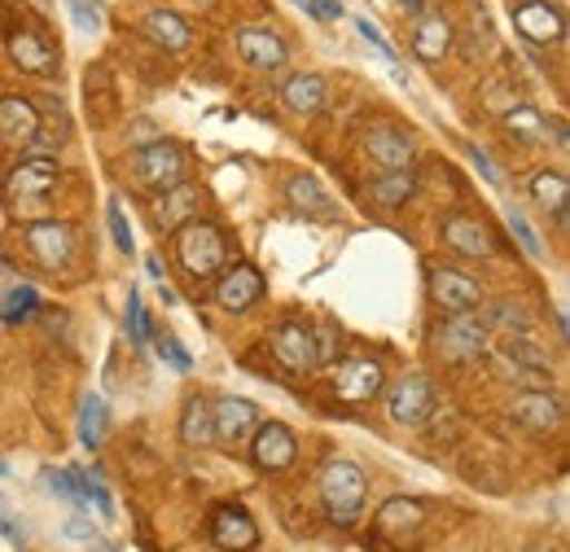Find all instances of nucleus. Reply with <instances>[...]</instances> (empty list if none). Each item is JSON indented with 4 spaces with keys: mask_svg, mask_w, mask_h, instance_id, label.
<instances>
[{
    "mask_svg": "<svg viewBox=\"0 0 570 552\" xmlns=\"http://www.w3.org/2000/svg\"><path fill=\"white\" fill-rule=\"evenodd\" d=\"M124 171H128V180H132L137 189L163 194V189L189 180L194 162H189V149H185L180 140L158 137V140H149V145H141V149H132V154L124 158Z\"/></svg>",
    "mask_w": 570,
    "mask_h": 552,
    "instance_id": "1",
    "label": "nucleus"
},
{
    "mask_svg": "<svg viewBox=\"0 0 570 552\" xmlns=\"http://www.w3.org/2000/svg\"><path fill=\"white\" fill-rule=\"evenodd\" d=\"M176 237V259L194 280H212L228 268V237L212 219H189L185 228L171 233Z\"/></svg>",
    "mask_w": 570,
    "mask_h": 552,
    "instance_id": "2",
    "label": "nucleus"
},
{
    "mask_svg": "<svg viewBox=\"0 0 570 552\" xmlns=\"http://www.w3.org/2000/svg\"><path fill=\"white\" fill-rule=\"evenodd\" d=\"M62 185V167L45 154L36 158H22L9 176H4V203L18 210V215H31V210H45L53 189Z\"/></svg>",
    "mask_w": 570,
    "mask_h": 552,
    "instance_id": "3",
    "label": "nucleus"
},
{
    "mask_svg": "<svg viewBox=\"0 0 570 552\" xmlns=\"http://www.w3.org/2000/svg\"><path fill=\"white\" fill-rule=\"evenodd\" d=\"M316 486H321V504H325L330 522L334 526H352L360 518V509H364V495H368L364 470L352 465V461H325Z\"/></svg>",
    "mask_w": 570,
    "mask_h": 552,
    "instance_id": "4",
    "label": "nucleus"
},
{
    "mask_svg": "<svg viewBox=\"0 0 570 552\" xmlns=\"http://www.w3.org/2000/svg\"><path fill=\"white\" fill-rule=\"evenodd\" d=\"M430 346L443 364H470V359H483L492 351V329L483 325L479 312H461V316H448L430 334Z\"/></svg>",
    "mask_w": 570,
    "mask_h": 552,
    "instance_id": "5",
    "label": "nucleus"
},
{
    "mask_svg": "<svg viewBox=\"0 0 570 552\" xmlns=\"http://www.w3.org/2000/svg\"><path fill=\"white\" fill-rule=\"evenodd\" d=\"M9 58L22 75H36V79H53L62 70V49L53 45V36L36 22H18L9 27Z\"/></svg>",
    "mask_w": 570,
    "mask_h": 552,
    "instance_id": "6",
    "label": "nucleus"
},
{
    "mask_svg": "<svg viewBox=\"0 0 570 552\" xmlns=\"http://www.w3.org/2000/svg\"><path fill=\"white\" fill-rule=\"evenodd\" d=\"M426 289H430V303L443 307L448 316H461V312H479L483 307V285L470 273H461V268H448V264H430Z\"/></svg>",
    "mask_w": 570,
    "mask_h": 552,
    "instance_id": "7",
    "label": "nucleus"
},
{
    "mask_svg": "<svg viewBox=\"0 0 570 552\" xmlns=\"http://www.w3.org/2000/svg\"><path fill=\"white\" fill-rule=\"evenodd\" d=\"M513 31L527 45H562L567 40V13L553 0H513Z\"/></svg>",
    "mask_w": 570,
    "mask_h": 552,
    "instance_id": "8",
    "label": "nucleus"
},
{
    "mask_svg": "<svg viewBox=\"0 0 570 552\" xmlns=\"http://www.w3.org/2000/svg\"><path fill=\"white\" fill-rule=\"evenodd\" d=\"M27 255L40 264V268H49V273H58V268H71L75 259V228L71 224H62V219H40V224H31L27 228Z\"/></svg>",
    "mask_w": 570,
    "mask_h": 552,
    "instance_id": "9",
    "label": "nucleus"
},
{
    "mask_svg": "<svg viewBox=\"0 0 570 552\" xmlns=\"http://www.w3.org/2000/svg\"><path fill=\"white\" fill-rule=\"evenodd\" d=\"M382 386H386V373H382V364L368 359V355H352V359H343V364L330 373V391H334L343 404H368V400L382 395Z\"/></svg>",
    "mask_w": 570,
    "mask_h": 552,
    "instance_id": "10",
    "label": "nucleus"
},
{
    "mask_svg": "<svg viewBox=\"0 0 570 552\" xmlns=\"http://www.w3.org/2000/svg\"><path fill=\"white\" fill-rule=\"evenodd\" d=\"M273 355H277V364H282L285 373H316L321 368V355H316V338H312V325H303V321H282L277 329H273Z\"/></svg>",
    "mask_w": 570,
    "mask_h": 552,
    "instance_id": "11",
    "label": "nucleus"
},
{
    "mask_svg": "<svg viewBox=\"0 0 570 552\" xmlns=\"http://www.w3.org/2000/svg\"><path fill=\"white\" fill-rule=\"evenodd\" d=\"M386 416L395 425H426L430 416H434V386H430L422 373L400 377L386 391Z\"/></svg>",
    "mask_w": 570,
    "mask_h": 552,
    "instance_id": "12",
    "label": "nucleus"
},
{
    "mask_svg": "<svg viewBox=\"0 0 570 552\" xmlns=\"http://www.w3.org/2000/svg\"><path fill=\"white\" fill-rule=\"evenodd\" d=\"M233 45H237V58L250 70H259V75H273V70H282L289 62V45L273 27H237Z\"/></svg>",
    "mask_w": 570,
    "mask_h": 552,
    "instance_id": "13",
    "label": "nucleus"
},
{
    "mask_svg": "<svg viewBox=\"0 0 570 552\" xmlns=\"http://www.w3.org/2000/svg\"><path fill=\"white\" fill-rule=\"evenodd\" d=\"M439 237H443V246H448V250H456V255H465V259H492V255L500 250L497 233H492L479 215H465V210L448 215Z\"/></svg>",
    "mask_w": 570,
    "mask_h": 552,
    "instance_id": "14",
    "label": "nucleus"
},
{
    "mask_svg": "<svg viewBox=\"0 0 570 552\" xmlns=\"http://www.w3.org/2000/svg\"><path fill=\"white\" fill-rule=\"evenodd\" d=\"M212 416H215V443H224V447H242V443H250V434L259 430V404H250V400H242V395H219L212 404Z\"/></svg>",
    "mask_w": 570,
    "mask_h": 552,
    "instance_id": "15",
    "label": "nucleus"
},
{
    "mask_svg": "<svg viewBox=\"0 0 570 552\" xmlns=\"http://www.w3.org/2000/svg\"><path fill=\"white\" fill-rule=\"evenodd\" d=\"M264 273L259 268H250V264H233V268H224V273L215 276V303L228 312V316H242V312H250L259 298H264Z\"/></svg>",
    "mask_w": 570,
    "mask_h": 552,
    "instance_id": "16",
    "label": "nucleus"
},
{
    "mask_svg": "<svg viewBox=\"0 0 570 552\" xmlns=\"http://www.w3.org/2000/svg\"><path fill=\"white\" fill-rule=\"evenodd\" d=\"M298 456V438L294 430L282 425V421H259V430L250 434V461L264 470V474H282L294 465Z\"/></svg>",
    "mask_w": 570,
    "mask_h": 552,
    "instance_id": "17",
    "label": "nucleus"
},
{
    "mask_svg": "<svg viewBox=\"0 0 570 552\" xmlns=\"http://www.w3.org/2000/svg\"><path fill=\"white\" fill-rule=\"evenodd\" d=\"M509 416L531 434H558L567 425V404L553 391H522V395H513Z\"/></svg>",
    "mask_w": 570,
    "mask_h": 552,
    "instance_id": "18",
    "label": "nucleus"
},
{
    "mask_svg": "<svg viewBox=\"0 0 570 552\" xmlns=\"http://www.w3.org/2000/svg\"><path fill=\"white\" fill-rule=\"evenodd\" d=\"M364 154H368L382 171H404V167H413L417 145H413V132L400 128V124H373V128L364 132Z\"/></svg>",
    "mask_w": 570,
    "mask_h": 552,
    "instance_id": "19",
    "label": "nucleus"
},
{
    "mask_svg": "<svg viewBox=\"0 0 570 552\" xmlns=\"http://www.w3.org/2000/svg\"><path fill=\"white\" fill-rule=\"evenodd\" d=\"M198 203H203V185H194V180H180V185H171V189H163L158 198H154V228L158 233H176V228H185L189 219H198Z\"/></svg>",
    "mask_w": 570,
    "mask_h": 552,
    "instance_id": "20",
    "label": "nucleus"
},
{
    "mask_svg": "<svg viewBox=\"0 0 570 552\" xmlns=\"http://www.w3.org/2000/svg\"><path fill=\"white\" fill-rule=\"evenodd\" d=\"M40 128H45V115L31 97H18V92L0 97V140L4 145H36Z\"/></svg>",
    "mask_w": 570,
    "mask_h": 552,
    "instance_id": "21",
    "label": "nucleus"
},
{
    "mask_svg": "<svg viewBox=\"0 0 570 552\" xmlns=\"http://www.w3.org/2000/svg\"><path fill=\"white\" fill-rule=\"evenodd\" d=\"M212 540H215V549H224V552H250L259 544V526H255V518H250L246 509L219 504L212 513Z\"/></svg>",
    "mask_w": 570,
    "mask_h": 552,
    "instance_id": "22",
    "label": "nucleus"
},
{
    "mask_svg": "<svg viewBox=\"0 0 570 552\" xmlns=\"http://www.w3.org/2000/svg\"><path fill=\"white\" fill-rule=\"evenodd\" d=\"M492 351H497L500 364L513 368V377H544V368L553 364L549 346L535 343L531 334H504V343L492 346Z\"/></svg>",
    "mask_w": 570,
    "mask_h": 552,
    "instance_id": "23",
    "label": "nucleus"
},
{
    "mask_svg": "<svg viewBox=\"0 0 570 552\" xmlns=\"http://www.w3.org/2000/svg\"><path fill=\"white\" fill-rule=\"evenodd\" d=\"M141 31L145 40H154L163 53H180V49L194 45V22L185 13H176V9H145Z\"/></svg>",
    "mask_w": 570,
    "mask_h": 552,
    "instance_id": "24",
    "label": "nucleus"
},
{
    "mask_svg": "<svg viewBox=\"0 0 570 552\" xmlns=\"http://www.w3.org/2000/svg\"><path fill=\"white\" fill-rule=\"evenodd\" d=\"M282 101L289 115L312 119V115L325 110V101H330V83H325V75H316V70H298V75H289V79L282 83Z\"/></svg>",
    "mask_w": 570,
    "mask_h": 552,
    "instance_id": "25",
    "label": "nucleus"
},
{
    "mask_svg": "<svg viewBox=\"0 0 570 552\" xmlns=\"http://www.w3.org/2000/svg\"><path fill=\"white\" fill-rule=\"evenodd\" d=\"M452 45H456L452 18H443V13H422L417 18V31H413V58L417 62H443L452 53Z\"/></svg>",
    "mask_w": 570,
    "mask_h": 552,
    "instance_id": "26",
    "label": "nucleus"
},
{
    "mask_svg": "<svg viewBox=\"0 0 570 552\" xmlns=\"http://www.w3.org/2000/svg\"><path fill=\"white\" fill-rule=\"evenodd\" d=\"M285 203L298 210V215L334 219V198H330V189H325L312 171H294V176L285 180Z\"/></svg>",
    "mask_w": 570,
    "mask_h": 552,
    "instance_id": "27",
    "label": "nucleus"
},
{
    "mask_svg": "<svg viewBox=\"0 0 570 552\" xmlns=\"http://www.w3.org/2000/svg\"><path fill=\"white\" fill-rule=\"evenodd\" d=\"M368 203L382 210H400L409 207V198L417 194V171L413 167H404V171H382V176H373L368 180Z\"/></svg>",
    "mask_w": 570,
    "mask_h": 552,
    "instance_id": "28",
    "label": "nucleus"
},
{
    "mask_svg": "<svg viewBox=\"0 0 570 552\" xmlns=\"http://www.w3.org/2000/svg\"><path fill=\"white\" fill-rule=\"evenodd\" d=\"M180 443H185V447H198V452H207V447H215L212 400H207L203 391L185 400V413H180Z\"/></svg>",
    "mask_w": 570,
    "mask_h": 552,
    "instance_id": "29",
    "label": "nucleus"
},
{
    "mask_svg": "<svg viewBox=\"0 0 570 552\" xmlns=\"http://www.w3.org/2000/svg\"><path fill=\"white\" fill-rule=\"evenodd\" d=\"M422 522H426L422 500L395 495V500H386V504L377 509V531H382V535H395V540H409L413 531H422Z\"/></svg>",
    "mask_w": 570,
    "mask_h": 552,
    "instance_id": "30",
    "label": "nucleus"
},
{
    "mask_svg": "<svg viewBox=\"0 0 570 552\" xmlns=\"http://www.w3.org/2000/svg\"><path fill=\"white\" fill-rule=\"evenodd\" d=\"M531 198H535V207L553 210L562 224H567V207H570V180L567 171H535L531 176Z\"/></svg>",
    "mask_w": 570,
    "mask_h": 552,
    "instance_id": "31",
    "label": "nucleus"
},
{
    "mask_svg": "<svg viewBox=\"0 0 570 552\" xmlns=\"http://www.w3.org/2000/svg\"><path fill=\"white\" fill-rule=\"evenodd\" d=\"M106 430H110V408H106V400H101L97 391H88V395L79 400V443H83L88 452H97L101 438H106Z\"/></svg>",
    "mask_w": 570,
    "mask_h": 552,
    "instance_id": "32",
    "label": "nucleus"
},
{
    "mask_svg": "<svg viewBox=\"0 0 570 552\" xmlns=\"http://www.w3.org/2000/svg\"><path fill=\"white\" fill-rule=\"evenodd\" d=\"M504 119V132L513 140H522V145H540V140L549 137V119L531 106V101H518L509 115H500Z\"/></svg>",
    "mask_w": 570,
    "mask_h": 552,
    "instance_id": "33",
    "label": "nucleus"
},
{
    "mask_svg": "<svg viewBox=\"0 0 570 552\" xmlns=\"http://www.w3.org/2000/svg\"><path fill=\"white\" fill-rule=\"evenodd\" d=\"M36 312H40L36 285H9L4 289V298H0V321L4 325H27V321H36Z\"/></svg>",
    "mask_w": 570,
    "mask_h": 552,
    "instance_id": "34",
    "label": "nucleus"
},
{
    "mask_svg": "<svg viewBox=\"0 0 570 552\" xmlns=\"http://www.w3.org/2000/svg\"><path fill=\"white\" fill-rule=\"evenodd\" d=\"M483 325L488 329H504V334H531V316L522 312V303H509V298L492 303V312L483 316Z\"/></svg>",
    "mask_w": 570,
    "mask_h": 552,
    "instance_id": "35",
    "label": "nucleus"
},
{
    "mask_svg": "<svg viewBox=\"0 0 570 552\" xmlns=\"http://www.w3.org/2000/svg\"><path fill=\"white\" fill-rule=\"evenodd\" d=\"M509 233H513V241L531 255V259H544V241L535 237V228H531V219L522 215V210H513L509 207Z\"/></svg>",
    "mask_w": 570,
    "mask_h": 552,
    "instance_id": "36",
    "label": "nucleus"
},
{
    "mask_svg": "<svg viewBox=\"0 0 570 552\" xmlns=\"http://www.w3.org/2000/svg\"><path fill=\"white\" fill-rule=\"evenodd\" d=\"M67 9H71L79 31H101L106 27V4L101 0H67Z\"/></svg>",
    "mask_w": 570,
    "mask_h": 552,
    "instance_id": "37",
    "label": "nucleus"
},
{
    "mask_svg": "<svg viewBox=\"0 0 570 552\" xmlns=\"http://www.w3.org/2000/svg\"><path fill=\"white\" fill-rule=\"evenodd\" d=\"M128 338H132V346H145V338H149V321H145V303L137 285L128 289Z\"/></svg>",
    "mask_w": 570,
    "mask_h": 552,
    "instance_id": "38",
    "label": "nucleus"
},
{
    "mask_svg": "<svg viewBox=\"0 0 570 552\" xmlns=\"http://www.w3.org/2000/svg\"><path fill=\"white\" fill-rule=\"evenodd\" d=\"M106 224H110V237H115V246L124 250V255H132V228H128V215L119 203H110L106 207Z\"/></svg>",
    "mask_w": 570,
    "mask_h": 552,
    "instance_id": "39",
    "label": "nucleus"
},
{
    "mask_svg": "<svg viewBox=\"0 0 570 552\" xmlns=\"http://www.w3.org/2000/svg\"><path fill=\"white\" fill-rule=\"evenodd\" d=\"M0 535H4V540H9L13 549H27V544H31V535H27L22 518H18V513H13V509H9L4 500H0Z\"/></svg>",
    "mask_w": 570,
    "mask_h": 552,
    "instance_id": "40",
    "label": "nucleus"
},
{
    "mask_svg": "<svg viewBox=\"0 0 570 552\" xmlns=\"http://www.w3.org/2000/svg\"><path fill=\"white\" fill-rule=\"evenodd\" d=\"M483 106H488L492 115H509V110L518 106V92L504 88V83H483Z\"/></svg>",
    "mask_w": 570,
    "mask_h": 552,
    "instance_id": "41",
    "label": "nucleus"
},
{
    "mask_svg": "<svg viewBox=\"0 0 570 552\" xmlns=\"http://www.w3.org/2000/svg\"><path fill=\"white\" fill-rule=\"evenodd\" d=\"M45 483H49L53 495H62L67 504H83V500H79V486H75V479H71V470H45Z\"/></svg>",
    "mask_w": 570,
    "mask_h": 552,
    "instance_id": "42",
    "label": "nucleus"
},
{
    "mask_svg": "<svg viewBox=\"0 0 570 552\" xmlns=\"http://www.w3.org/2000/svg\"><path fill=\"white\" fill-rule=\"evenodd\" d=\"M158 355H163V359H167V364H171L176 373H189V368H194V359H189V351H185V346L176 343L171 334H163V338H158Z\"/></svg>",
    "mask_w": 570,
    "mask_h": 552,
    "instance_id": "43",
    "label": "nucleus"
},
{
    "mask_svg": "<svg viewBox=\"0 0 570 552\" xmlns=\"http://www.w3.org/2000/svg\"><path fill=\"white\" fill-rule=\"evenodd\" d=\"M356 31H360V40H364V45H373V49H377L386 62H395V49H391V40H386V36H382V31H377L368 18H356Z\"/></svg>",
    "mask_w": 570,
    "mask_h": 552,
    "instance_id": "44",
    "label": "nucleus"
},
{
    "mask_svg": "<svg viewBox=\"0 0 570 552\" xmlns=\"http://www.w3.org/2000/svg\"><path fill=\"white\" fill-rule=\"evenodd\" d=\"M470 158H474V167L483 171V180H488L492 189H500V167L492 162V154H488L483 145H470Z\"/></svg>",
    "mask_w": 570,
    "mask_h": 552,
    "instance_id": "45",
    "label": "nucleus"
},
{
    "mask_svg": "<svg viewBox=\"0 0 570 552\" xmlns=\"http://www.w3.org/2000/svg\"><path fill=\"white\" fill-rule=\"evenodd\" d=\"M62 535L75 540V544H92V540H97V526H92L88 518H67V522H62Z\"/></svg>",
    "mask_w": 570,
    "mask_h": 552,
    "instance_id": "46",
    "label": "nucleus"
},
{
    "mask_svg": "<svg viewBox=\"0 0 570 552\" xmlns=\"http://www.w3.org/2000/svg\"><path fill=\"white\" fill-rule=\"evenodd\" d=\"M145 273L154 276L158 285H163V264H158V255H145Z\"/></svg>",
    "mask_w": 570,
    "mask_h": 552,
    "instance_id": "47",
    "label": "nucleus"
},
{
    "mask_svg": "<svg viewBox=\"0 0 570 552\" xmlns=\"http://www.w3.org/2000/svg\"><path fill=\"white\" fill-rule=\"evenodd\" d=\"M422 9H426V0H404V13H413V18H422Z\"/></svg>",
    "mask_w": 570,
    "mask_h": 552,
    "instance_id": "48",
    "label": "nucleus"
},
{
    "mask_svg": "<svg viewBox=\"0 0 570 552\" xmlns=\"http://www.w3.org/2000/svg\"><path fill=\"white\" fill-rule=\"evenodd\" d=\"M4 474H9V465H4V461H0V479H4Z\"/></svg>",
    "mask_w": 570,
    "mask_h": 552,
    "instance_id": "49",
    "label": "nucleus"
},
{
    "mask_svg": "<svg viewBox=\"0 0 570 552\" xmlns=\"http://www.w3.org/2000/svg\"><path fill=\"white\" fill-rule=\"evenodd\" d=\"M294 4H303V9H307V0H294Z\"/></svg>",
    "mask_w": 570,
    "mask_h": 552,
    "instance_id": "50",
    "label": "nucleus"
}]
</instances>
